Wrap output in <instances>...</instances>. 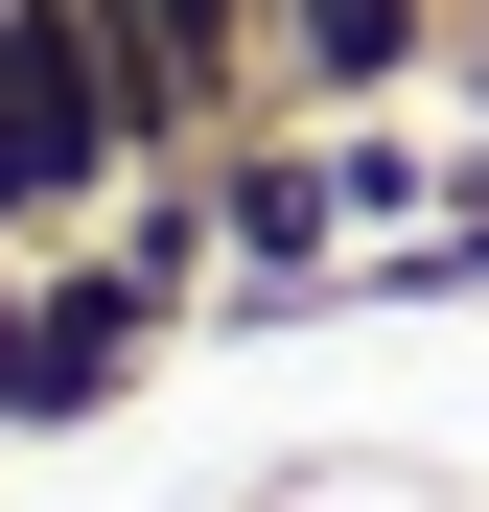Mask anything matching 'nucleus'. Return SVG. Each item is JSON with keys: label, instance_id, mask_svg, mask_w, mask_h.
Instances as JSON below:
<instances>
[{"label": "nucleus", "instance_id": "nucleus-2", "mask_svg": "<svg viewBox=\"0 0 489 512\" xmlns=\"http://www.w3.org/2000/svg\"><path fill=\"white\" fill-rule=\"evenodd\" d=\"M140 350H163V303H140L117 256H94V280H47V303H24V396H0V419H94Z\"/></svg>", "mask_w": 489, "mask_h": 512}, {"label": "nucleus", "instance_id": "nucleus-1", "mask_svg": "<svg viewBox=\"0 0 489 512\" xmlns=\"http://www.w3.org/2000/svg\"><path fill=\"white\" fill-rule=\"evenodd\" d=\"M117 187H163V163L117 140L94 0H0V233H70V210H117Z\"/></svg>", "mask_w": 489, "mask_h": 512}, {"label": "nucleus", "instance_id": "nucleus-3", "mask_svg": "<svg viewBox=\"0 0 489 512\" xmlns=\"http://www.w3.org/2000/svg\"><path fill=\"white\" fill-rule=\"evenodd\" d=\"M326 210H350V163H326L303 117H233L210 140V233L233 256H326Z\"/></svg>", "mask_w": 489, "mask_h": 512}]
</instances>
